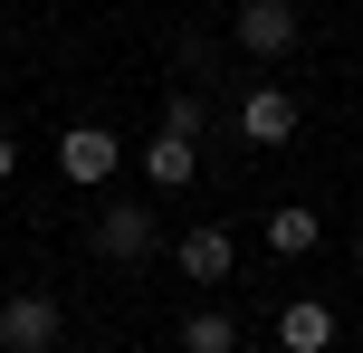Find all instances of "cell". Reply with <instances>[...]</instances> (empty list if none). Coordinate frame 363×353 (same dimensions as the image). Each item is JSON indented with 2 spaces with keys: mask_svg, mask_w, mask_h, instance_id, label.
<instances>
[{
  "mask_svg": "<svg viewBox=\"0 0 363 353\" xmlns=\"http://www.w3.org/2000/svg\"><path fill=\"white\" fill-rule=\"evenodd\" d=\"M296 29H306L296 0H239V48H249V57H287Z\"/></svg>",
  "mask_w": 363,
  "mask_h": 353,
  "instance_id": "obj_3",
  "label": "cell"
},
{
  "mask_svg": "<svg viewBox=\"0 0 363 353\" xmlns=\"http://www.w3.org/2000/svg\"><path fill=\"white\" fill-rule=\"evenodd\" d=\"M115 163H125V144H115L106 125H67L57 134V172H67V182H115Z\"/></svg>",
  "mask_w": 363,
  "mask_h": 353,
  "instance_id": "obj_4",
  "label": "cell"
},
{
  "mask_svg": "<svg viewBox=\"0 0 363 353\" xmlns=\"http://www.w3.org/2000/svg\"><path fill=\"white\" fill-rule=\"evenodd\" d=\"M239 134H249V144H287L296 134V96L277 86V76H258V86L239 96Z\"/></svg>",
  "mask_w": 363,
  "mask_h": 353,
  "instance_id": "obj_6",
  "label": "cell"
},
{
  "mask_svg": "<svg viewBox=\"0 0 363 353\" xmlns=\"http://www.w3.org/2000/svg\"><path fill=\"white\" fill-rule=\"evenodd\" d=\"M182 353H239V316L230 306H191L182 316Z\"/></svg>",
  "mask_w": 363,
  "mask_h": 353,
  "instance_id": "obj_10",
  "label": "cell"
},
{
  "mask_svg": "<svg viewBox=\"0 0 363 353\" xmlns=\"http://www.w3.org/2000/svg\"><path fill=\"white\" fill-rule=\"evenodd\" d=\"M0 344H19V353H57V296L19 287V296L0 306Z\"/></svg>",
  "mask_w": 363,
  "mask_h": 353,
  "instance_id": "obj_5",
  "label": "cell"
},
{
  "mask_svg": "<svg viewBox=\"0 0 363 353\" xmlns=\"http://www.w3.org/2000/svg\"><path fill=\"white\" fill-rule=\"evenodd\" d=\"M163 134H191V144H201V134H211V96H201V86H172L163 96Z\"/></svg>",
  "mask_w": 363,
  "mask_h": 353,
  "instance_id": "obj_11",
  "label": "cell"
},
{
  "mask_svg": "<svg viewBox=\"0 0 363 353\" xmlns=\"http://www.w3.org/2000/svg\"><path fill=\"white\" fill-rule=\"evenodd\" d=\"M10 172H19V144H10V134H0V182H10Z\"/></svg>",
  "mask_w": 363,
  "mask_h": 353,
  "instance_id": "obj_12",
  "label": "cell"
},
{
  "mask_svg": "<svg viewBox=\"0 0 363 353\" xmlns=\"http://www.w3.org/2000/svg\"><path fill=\"white\" fill-rule=\"evenodd\" d=\"M0 353H19V344H0Z\"/></svg>",
  "mask_w": 363,
  "mask_h": 353,
  "instance_id": "obj_14",
  "label": "cell"
},
{
  "mask_svg": "<svg viewBox=\"0 0 363 353\" xmlns=\"http://www.w3.org/2000/svg\"><path fill=\"white\" fill-rule=\"evenodd\" d=\"M144 182L153 191H191L201 182V144H191V134H153V144H144Z\"/></svg>",
  "mask_w": 363,
  "mask_h": 353,
  "instance_id": "obj_7",
  "label": "cell"
},
{
  "mask_svg": "<svg viewBox=\"0 0 363 353\" xmlns=\"http://www.w3.org/2000/svg\"><path fill=\"white\" fill-rule=\"evenodd\" d=\"M315 239H325V220H315L306 201H277L268 210V248H277V258H315Z\"/></svg>",
  "mask_w": 363,
  "mask_h": 353,
  "instance_id": "obj_9",
  "label": "cell"
},
{
  "mask_svg": "<svg viewBox=\"0 0 363 353\" xmlns=\"http://www.w3.org/2000/svg\"><path fill=\"white\" fill-rule=\"evenodd\" d=\"M172 267H182L191 287H220V277L239 267V239H230L220 220H201V229H182V239H172Z\"/></svg>",
  "mask_w": 363,
  "mask_h": 353,
  "instance_id": "obj_2",
  "label": "cell"
},
{
  "mask_svg": "<svg viewBox=\"0 0 363 353\" xmlns=\"http://www.w3.org/2000/svg\"><path fill=\"white\" fill-rule=\"evenodd\" d=\"M277 344H287V353H325L335 344V306L325 296H287V306H277Z\"/></svg>",
  "mask_w": 363,
  "mask_h": 353,
  "instance_id": "obj_8",
  "label": "cell"
},
{
  "mask_svg": "<svg viewBox=\"0 0 363 353\" xmlns=\"http://www.w3.org/2000/svg\"><path fill=\"white\" fill-rule=\"evenodd\" d=\"M86 239H96V258H106V267H144L153 248H163V220H153L144 201H106Z\"/></svg>",
  "mask_w": 363,
  "mask_h": 353,
  "instance_id": "obj_1",
  "label": "cell"
},
{
  "mask_svg": "<svg viewBox=\"0 0 363 353\" xmlns=\"http://www.w3.org/2000/svg\"><path fill=\"white\" fill-rule=\"evenodd\" d=\"M354 267H363V229H354Z\"/></svg>",
  "mask_w": 363,
  "mask_h": 353,
  "instance_id": "obj_13",
  "label": "cell"
}]
</instances>
